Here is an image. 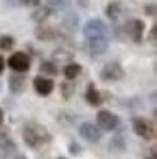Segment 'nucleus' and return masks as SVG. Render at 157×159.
I'll use <instances>...</instances> for the list:
<instances>
[{
    "label": "nucleus",
    "mask_w": 157,
    "mask_h": 159,
    "mask_svg": "<svg viewBox=\"0 0 157 159\" xmlns=\"http://www.w3.org/2000/svg\"><path fill=\"white\" fill-rule=\"evenodd\" d=\"M22 135H24V142H26L31 148H39V146H44V144L50 142V133H48V129L42 126V124H37V122H29V124H24Z\"/></svg>",
    "instance_id": "nucleus-1"
},
{
    "label": "nucleus",
    "mask_w": 157,
    "mask_h": 159,
    "mask_svg": "<svg viewBox=\"0 0 157 159\" xmlns=\"http://www.w3.org/2000/svg\"><path fill=\"white\" fill-rule=\"evenodd\" d=\"M83 33H85V39H96V37H107V26H105V22L103 20H90L87 24H85V29H83Z\"/></svg>",
    "instance_id": "nucleus-2"
},
{
    "label": "nucleus",
    "mask_w": 157,
    "mask_h": 159,
    "mask_svg": "<svg viewBox=\"0 0 157 159\" xmlns=\"http://www.w3.org/2000/svg\"><path fill=\"white\" fill-rule=\"evenodd\" d=\"M133 131L140 137H144V139H153L155 137V126L146 118H133Z\"/></svg>",
    "instance_id": "nucleus-3"
},
{
    "label": "nucleus",
    "mask_w": 157,
    "mask_h": 159,
    "mask_svg": "<svg viewBox=\"0 0 157 159\" xmlns=\"http://www.w3.org/2000/svg\"><path fill=\"white\" fill-rule=\"evenodd\" d=\"M9 68L16 70L18 74H24V72L31 68V59H29V55H24V52H13V55L9 57Z\"/></svg>",
    "instance_id": "nucleus-4"
},
{
    "label": "nucleus",
    "mask_w": 157,
    "mask_h": 159,
    "mask_svg": "<svg viewBox=\"0 0 157 159\" xmlns=\"http://www.w3.org/2000/svg\"><path fill=\"white\" fill-rule=\"evenodd\" d=\"M100 76H103V81H120V79L124 76V70H122L120 63L111 61V63H107V66L100 70Z\"/></svg>",
    "instance_id": "nucleus-5"
},
{
    "label": "nucleus",
    "mask_w": 157,
    "mask_h": 159,
    "mask_svg": "<svg viewBox=\"0 0 157 159\" xmlns=\"http://www.w3.org/2000/svg\"><path fill=\"white\" fill-rule=\"evenodd\" d=\"M96 120H98V129H103V131H113L118 126V116L111 111H98Z\"/></svg>",
    "instance_id": "nucleus-6"
},
{
    "label": "nucleus",
    "mask_w": 157,
    "mask_h": 159,
    "mask_svg": "<svg viewBox=\"0 0 157 159\" xmlns=\"http://www.w3.org/2000/svg\"><path fill=\"white\" fill-rule=\"evenodd\" d=\"M124 31H127L129 39H133V42H142L144 24H142V20H129V22H127V26H124Z\"/></svg>",
    "instance_id": "nucleus-7"
},
{
    "label": "nucleus",
    "mask_w": 157,
    "mask_h": 159,
    "mask_svg": "<svg viewBox=\"0 0 157 159\" xmlns=\"http://www.w3.org/2000/svg\"><path fill=\"white\" fill-rule=\"evenodd\" d=\"M79 133H81L87 142H98V139H100V129H98L96 124H92V122H83V124L79 126Z\"/></svg>",
    "instance_id": "nucleus-8"
},
{
    "label": "nucleus",
    "mask_w": 157,
    "mask_h": 159,
    "mask_svg": "<svg viewBox=\"0 0 157 159\" xmlns=\"http://www.w3.org/2000/svg\"><path fill=\"white\" fill-rule=\"evenodd\" d=\"M33 87H35V92H37V94L48 96V94L55 89V83H53L48 76H37V79L33 81Z\"/></svg>",
    "instance_id": "nucleus-9"
},
{
    "label": "nucleus",
    "mask_w": 157,
    "mask_h": 159,
    "mask_svg": "<svg viewBox=\"0 0 157 159\" xmlns=\"http://www.w3.org/2000/svg\"><path fill=\"white\" fill-rule=\"evenodd\" d=\"M87 50H90V55H94V57L103 55V52L107 50V37H96V39H87Z\"/></svg>",
    "instance_id": "nucleus-10"
},
{
    "label": "nucleus",
    "mask_w": 157,
    "mask_h": 159,
    "mask_svg": "<svg viewBox=\"0 0 157 159\" xmlns=\"http://www.w3.org/2000/svg\"><path fill=\"white\" fill-rule=\"evenodd\" d=\"M85 100H87V105L98 107V105L103 102V94H100L94 85H90V87H87V92H85Z\"/></svg>",
    "instance_id": "nucleus-11"
},
{
    "label": "nucleus",
    "mask_w": 157,
    "mask_h": 159,
    "mask_svg": "<svg viewBox=\"0 0 157 159\" xmlns=\"http://www.w3.org/2000/svg\"><path fill=\"white\" fill-rule=\"evenodd\" d=\"M63 74H66L68 81H72V79H76V76L81 74V66H79V63H68V66L63 68Z\"/></svg>",
    "instance_id": "nucleus-12"
},
{
    "label": "nucleus",
    "mask_w": 157,
    "mask_h": 159,
    "mask_svg": "<svg viewBox=\"0 0 157 159\" xmlns=\"http://www.w3.org/2000/svg\"><path fill=\"white\" fill-rule=\"evenodd\" d=\"M35 35L39 39H55V29H48V26H39L35 31Z\"/></svg>",
    "instance_id": "nucleus-13"
},
{
    "label": "nucleus",
    "mask_w": 157,
    "mask_h": 159,
    "mask_svg": "<svg viewBox=\"0 0 157 159\" xmlns=\"http://www.w3.org/2000/svg\"><path fill=\"white\" fill-rule=\"evenodd\" d=\"M9 87H11V92H22V87H24V79H22L20 74L11 76V79H9Z\"/></svg>",
    "instance_id": "nucleus-14"
},
{
    "label": "nucleus",
    "mask_w": 157,
    "mask_h": 159,
    "mask_svg": "<svg viewBox=\"0 0 157 159\" xmlns=\"http://www.w3.org/2000/svg\"><path fill=\"white\" fill-rule=\"evenodd\" d=\"M120 11H122V7H120L118 2H109V5H107V16H109L111 20H118V18H120Z\"/></svg>",
    "instance_id": "nucleus-15"
},
{
    "label": "nucleus",
    "mask_w": 157,
    "mask_h": 159,
    "mask_svg": "<svg viewBox=\"0 0 157 159\" xmlns=\"http://www.w3.org/2000/svg\"><path fill=\"white\" fill-rule=\"evenodd\" d=\"M42 72L44 74H48V76H53V74H57V66L53 63V61H42Z\"/></svg>",
    "instance_id": "nucleus-16"
},
{
    "label": "nucleus",
    "mask_w": 157,
    "mask_h": 159,
    "mask_svg": "<svg viewBox=\"0 0 157 159\" xmlns=\"http://www.w3.org/2000/svg\"><path fill=\"white\" fill-rule=\"evenodd\" d=\"M13 37L11 35H2V37H0V50H11L13 48Z\"/></svg>",
    "instance_id": "nucleus-17"
},
{
    "label": "nucleus",
    "mask_w": 157,
    "mask_h": 159,
    "mask_svg": "<svg viewBox=\"0 0 157 159\" xmlns=\"http://www.w3.org/2000/svg\"><path fill=\"white\" fill-rule=\"evenodd\" d=\"M48 16H50V9H48V7H44V9H37V11L33 13V20H35V22H44Z\"/></svg>",
    "instance_id": "nucleus-18"
},
{
    "label": "nucleus",
    "mask_w": 157,
    "mask_h": 159,
    "mask_svg": "<svg viewBox=\"0 0 157 159\" xmlns=\"http://www.w3.org/2000/svg\"><path fill=\"white\" fill-rule=\"evenodd\" d=\"M66 2H68V0H48V9L59 11V9H63V7H66Z\"/></svg>",
    "instance_id": "nucleus-19"
},
{
    "label": "nucleus",
    "mask_w": 157,
    "mask_h": 159,
    "mask_svg": "<svg viewBox=\"0 0 157 159\" xmlns=\"http://www.w3.org/2000/svg\"><path fill=\"white\" fill-rule=\"evenodd\" d=\"M0 148H2V152H5V150H7V152H13V150H16L13 142H9V139H7V142H5V139L0 142Z\"/></svg>",
    "instance_id": "nucleus-20"
},
{
    "label": "nucleus",
    "mask_w": 157,
    "mask_h": 159,
    "mask_svg": "<svg viewBox=\"0 0 157 159\" xmlns=\"http://www.w3.org/2000/svg\"><path fill=\"white\" fill-rule=\"evenodd\" d=\"M22 2H24V5H29V7H37L42 0H22Z\"/></svg>",
    "instance_id": "nucleus-21"
},
{
    "label": "nucleus",
    "mask_w": 157,
    "mask_h": 159,
    "mask_svg": "<svg viewBox=\"0 0 157 159\" xmlns=\"http://www.w3.org/2000/svg\"><path fill=\"white\" fill-rule=\"evenodd\" d=\"M70 152H74V155L81 152V146H79V144H70Z\"/></svg>",
    "instance_id": "nucleus-22"
},
{
    "label": "nucleus",
    "mask_w": 157,
    "mask_h": 159,
    "mask_svg": "<svg viewBox=\"0 0 157 159\" xmlns=\"http://www.w3.org/2000/svg\"><path fill=\"white\" fill-rule=\"evenodd\" d=\"M146 13H148V16H155V5H148V7H146Z\"/></svg>",
    "instance_id": "nucleus-23"
},
{
    "label": "nucleus",
    "mask_w": 157,
    "mask_h": 159,
    "mask_svg": "<svg viewBox=\"0 0 157 159\" xmlns=\"http://www.w3.org/2000/svg\"><path fill=\"white\" fill-rule=\"evenodd\" d=\"M63 94L70 96V94H72V87H70V85H63Z\"/></svg>",
    "instance_id": "nucleus-24"
},
{
    "label": "nucleus",
    "mask_w": 157,
    "mask_h": 159,
    "mask_svg": "<svg viewBox=\"0 0 157 159\" xmlns=\"http://www.w3.org/2000/svg\"><path fill=\"white\" fill-rule=\"evenodd\" d=\"M2 70H5V59L0 57V72H2Z\"/></svg>",
    "instance_id": "nucleus-25"
},
{
    "label": "nucleus",
    "mask_w": 157,
    "mask_h": 159,
    "mask_svg": "<svg viewBox=\"0 0 157 159\" xmlns=\"http://www.w3.org/2000/svg\"><path fill=\"white\" fill-rule=\"evenodd\" d=\"M2 118H5V116H2V109H0V124H2Z\"/></svg>",
    "instance_id": "nucleus-26"
},
{
    "label": "nucleus",
    "mask_w": 157,
    "mask_h": 159,
    "mask_svg": "<svg viewBox=\"0 0 157 159\" xmlns=\"http://www.w3.org/2000/svg\"><path fill=\"white\" fill-rule=\"evenodd\" d=\"M16 159H26V157H16Z\"/></svg>",
    "instance_id": "nucleus-27"
},
{
    "label": "nucleus",
    "mask_w": 157,
    "mask_h": 159,
    "mask_svg": "<svg viewBox=\"0 0 157 159\" xmlns=\"http://www.w3.org/2000/svg\"><path fill=\"white\" fill-rule=\"evenodd\" d=\"M59 159H66V157H59Z\"/></svg>",
    "instance_id": "nucleus-28"
}]
</instances>
